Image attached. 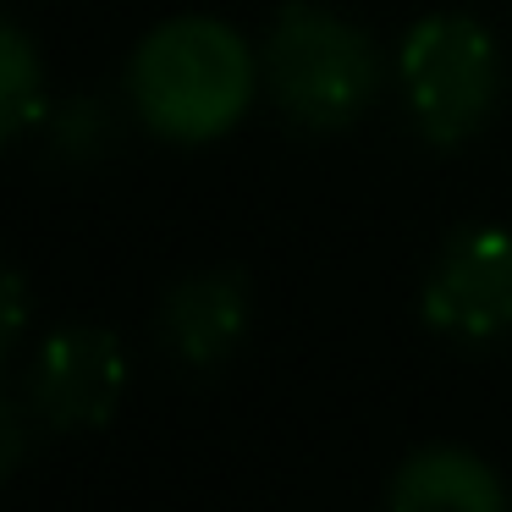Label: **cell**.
Here are the masks:
<instances>
[{
  "mask_svg": "<svg viewBox=\"0 0 512 512\" xmlns=\"http://www.w3.org/2000/svg\"><path fill=\"white\" fill-rule=\"evenodd\" d=\"M254 325V292L232 265L182 276L160 303V342L188 369H221Z\"/></svg>",
  "mask_w": 512,
  "mask_h": 512,
  "instance_id": "cell-6",
  "label": "cell"
},
{
  "mask_svg": "<svg viewBox=\"0 0 512 512\" xmlns=\"http://www.w3.org/2000/svg\"><path fill=\"white\" fill-rule=\"evenodd\" d=\"M23 320H28V287H23V276H6V342H17L23 336Z\"/></svg>",
  "mask_w": 512,
  "mask_h": 512,
  "instance_id": "cell-9",
  "label": "cell"
},
{
  "mask_svg": "<svg viewBox=\"0 0 512 512\" xmlns=\"http://www.w3.org/2000/svg\"><path fill=\"white\" fill-rule=\"evenodd\" d=\"M259 72H265L276 111L309 133L353 127L375 105L380 78H386L375 39L342 12L309 6V0H292L276 12L259 50Z\"/></svg>",
  "mask_w": 512,
  "mask_h": 512,
  "instance_id": "cell-2",
  "label": "cell"
},
{
  "mask_svg": "<svg viewBox=\"0 0 512 512\" xmlns=\"http://www.w3.org/2000/svg\"><path fill=\"white\" fill-rule=\"evenodd\" d=\"M28 419L56 435L105 430L127 397V353L122 336L105 325H61L39 342L28 364Z\"/></svg>",
  "mask_w": 512,
  "mask_h": 512,
  "instance_id": "cell-4",
  "label": "cell"
},
{
  "mask_svg": "<svg viewBox=\"0 0 512 512\" xmlns=\"http://www.w3.org/2000/svg\"><path fill=\"white\" fill-rule=\"evenodd\" d=\"M259 56L221 17H171L138 39L127 61V94L149 133L171 144H210L248 116L259 89Z\"/></svg>",
  "mask_w": 512,
  "mask_h": 512,
  "instance_id": "cell-1",
  "label": "cell"
},
{
  "mask_svg": "<svg viewBox=\"0 0 512 512\" xmlns=\"http://www.w3.org/2000/svg\"><path fill=\"white\" fill-rule=\"evenodd\" d=\"M34 127H45V61L23 28L6 23L0 34V138L23 144Z\"/></svg>",
  "mask_w": 512,
  "mask_h": 512,
  "instance_id": "cell-8",
  "label": "cell"
},
{
  "mask_svg": "<svg viewBox=\"0 0 512 512\" xmlns=\"http://www.w3.org/2000/svg\"><path fill=\"white\" fill-rule=\"evenodd\" d=\"M397 83L419 133L441 149H457L496 116L501 100V45L479 17L435 12L402 34Z\"/></svg>",
  "mask_w": 512,
  "mask_h": 512,
  "instance_id": "cell-3",
  "label": "cell"
},
{
  "mask_svg": "<svg viewBox=\"0 0 512 512\" xmlns=\"http://www.w3.org/2000/svg\"><path fill=\"white\" fill-rule=\"evenodd\" d=\"M386 501L397 512H435V507L507 512L512 490L501 485V474L479 452H463V446H424V452H413L408 463L391 474Z\"/></svg>",
  "mask_w": 512,
  "mask_h": 512,
  "instance_id": "cell-7",
  "label": "cell"
},
{
  "mask_svg": "<svg viewBox=\"0 0 512 512\" xmlns=\"http://www.w3.org/2000/svg\"><path fill=\"white\" fill-rule=\"evenodd\" d=\"M424 325L452 342L485 347L512 331V232L507 226H463L446 237L419 292Z\"/></svg>",
  "mask_w": 512,
  "mask_h": 512,
  "instance_id": "cell-5",
  "label": "cell"
}]
</instances>
